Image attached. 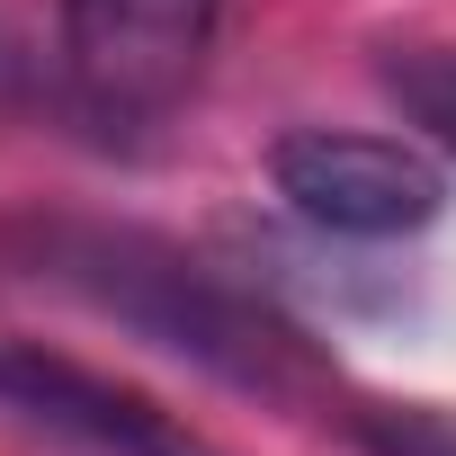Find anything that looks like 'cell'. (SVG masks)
Listing matches in <instances>:
<instances>
[{"label": "cell", "mask_w": 456, "mask_h": 456, "mask_svg": "<svg viewBox=\"0 0 456 456\" xmlns=\"http://www.w3.org/2000/svg\"><path fill=\"white\" fill-rule=\"evenodd\" d=\"M28 260L63 296H81L90 314H108L134 340L206 367L215 385H233V394H260V403H287V411L331 394V358L269 296L233 287L224 269L188 260L161 233H134V224H37Z\"/></svg>", "instance_id": "cell-1"}, {"label": "cell", "mask_w": 456, "mask_h": 456, "mask_svg": "<svg viewBox=\"0 0 456 456\" xmlns=\"http://www.w3.org/2000/svg\"><path fill=\"white\" fill-rule=\"evenodd\" d=\"M224 0H63V90L108 143L152 134L206 72Z\"/></svg>", "instance_id": "cell-2"}, {"label": "cell", "mask_w": 456, "mask_h": 456, "mask_svg": "<svg viewBox=\"0 0 456 456\" xmlns=\"http://www.w3.org/2000/svg\"><path fill=\"white\" fill-rule=\"evenodd\" d=\"M269 179L314 233H349V242H403L420 224H438V206H447V170L420 143L367 134V126H296V134H278Z\"/></svg>", "instance_id": "cell-3"}, {"label": "cell", "mask_w": 456, "mask_h": 456, "mask_svg": "<svg viewBox=\"0 0 456 456\" xmlns=\"http://www.w3.org/2000/svg\"><path fill=\"white\" fill-rule=\"evenodd\" d=\"M0 403L54 438H72V447H90V456H224L206 429H188L152 394H134V385H117L45 340H0Z\"/></svg>", "instance_id": "cell-4"}, {"label": "cell", "mask_w": 456, "mask_h": 456, "mask_svg": "<svg viewBox=\"0 0 456 456\" xmlns=\"http://www.w3.org/2000/svg\"><path fill=\"white\" fill-rule=\"evenodd\" d=\"M385 90L403 99V117H420L456 152V54L447 45H394L385 54Z\"/></svg>", "instance_id": "cell-5"}, {"label": "cell", "mask_w": 456, "mask_h": 456, "mask_svg": "<svg viewBox=\"0 0 456 456\" xmlns=\"http://www.w3.org/2000/svg\"><path fill=\"white\" fill-rule=\"evenodd\" d=\"M349 429L367 456H456V403H367Z\"/></svg>", "instance_id": "cell-6"}]
</instances>
